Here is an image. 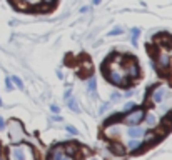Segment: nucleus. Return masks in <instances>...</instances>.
<instances>
[{
  "label": "nucleus",
  "mask_w": 172,
  "mask_h": 160,
  "mask_svg": "<svg viewBox=\"0 0 172 160\" xmlns=\"http://www.w3.org/2000/svg\"><path fill=\"white\" fill-rule=\"evenodd\" d=\"M144 115H145V112H144V109H134L130 110V112H127L125 115H124V122L127 123V125H139V123L144 120Z\"/></svg>",
  "instance_id": "f257e3e1"
},
{
  "label": "nucleus",
  "mask_w": 172,
  "mask_h": 160,
  "mask_svg": "<svg viewBox=\"0 0 172 160\" xmlns=\"http://www.w3.org/2000/svg\"><path fill=\"white\" fill-rule=\"evenodd\" d=\"M167 97V87L165 85H157L151 92V102L152 103H162L164 98Z\"/></svg>",
  "instance_id": "f03ea898"
},
{
  "label": "nucleus",
  "mask_w": 172,
  "mask_h": 160,
  "mask_svg": "<svg viewBox=\"0 0 172 160\" xmlns=\"http://www.w3.org/2000/svg\"><path fill=\"white\" fill-rule=\"evenodd\" d=\"M105 77L109 79V82H112V84H115V85L124 84V75H122V72H115V70H112V68H109V70L105 72Z\"/></svg>",
  "instance_id": "7ed1b4c3"
},
{
  "label": "nucleus",
  "mask_w": 172,
  "mask_h": 160,
  "mask_svg": "<svg viewBox=\"0 0 172 160\" xmlns=\"http://www.w3.org/2000/svg\"><path fill=\"white\" fill-rule=\"evenodd\" d=\"M49 157L50 159H55V160H62V159H72L70 155H69L67 152H65V148L62 147V145H59V147H55L54 150L49 152Z\"/></svg>",
  "instance_id": "20e7f679"
},
{
  "label": "nucleus",
  "mask_w": 172,
  "mask_h": 160,
  "mask_svg": "<svg viewBox=\"0 0 172 160\" xmlns=\"http://www.w3.org/2000/svg\"><path fill=\"white\" fill-rule=\"evenodd\" d=\"M27 147H29V145H17V147H13V150H12V157H13V159H17V160H24V159H27V157H29V153H25ZM29 159H30V157H29Z\"/></svg>",
  "instance_id": "39448f33"
},
{
  "label": "nucleus",
  "mask_w": 172,
  "mask_h": 160,
  "mask_svg": "<svg viewBox=\"0 0 172 160\" xmlns=\"http://www.w3.org/2000/svg\"><path fill=\"white\" fill-rule=\"evenodd\" d=\"M130 60V65L127 67V75H129V79H137L139 75H140V70H139V65L137 62H135L134 59H129Z\"/></svg>",
  "instance_id": "423d86ee"
},
{
  "label": "nucleus",
  "mask_w": 172,
  "mask_h": 160,
  "mask_svg": "<svg viewBox=\"0 0 172 160\" xmlns=\"http://www.w3.org/2000/svg\"><path fill=\"white\" fill-rule=\"evenodd\" d=\"M169 63H171V57H169L167 52L159 54V59H157V67H159L160 70H165V68H169Z\"/></svg>",
  "instance_id": "0eeeda50"
},
{
  "label": "nucleus",
  "mask_w": 172,
  "mask_h": 160,
  "mask_svg": "<svg viewBox=\"0 0 172 160\" xmlns=\"http://www.w3.org/2000/svg\"><path fill=\"white\" fill-rule=\"evenodd\" d=\"M144 128L139 125H130L129 128H127V137H130V139H139V137H142L144 135Z\"/></svg>",
  "instance_id": "6e6552de"
},
{
  "label": "nucleus",
  "mask_w": 172,
  "mask_h": 160,
  "mask_svg": "<svg viewBox=\"0 0 172 160\" xmlns=\"http://www.w3.org/2000/svg\"><path fill=\"white\" fill-rule=\"evenodd\" d=\"M87 92L92 95V97H97V80L94 79H90L89 80V84H87Z\"/></svg>",
  "instance_id": "1a4fd4ad"
},
{
  "label": "nucleus",
  "mask_w": 172,
  "mask_h": 160,
  "mask_svg": "<svg viewBox=\"0 0 172 160\" xmlns=\"http://www.w3.org/2000/svg\"><path fill=\"white\" fill-rule=\"evenodd\" d=\"M144 118H145V123L149 127H155V125H157V122H159V118L155 117L154 114H145V115H144Z\"/></svg>",
  "instance_id": "9d476101"
},
{
  "label": "nucleus",
  "mask_w": 172,
  "mask_h": 160,
  "mask_svg": "<svg viewBox=\"0 0 172 160\" xmlns=\"http://www.w3.org/2000/svg\"><path fill=\"white\" fill-rule=\"evenodd\" d=\"M140 147H142V143L139 142V140H135V139H132L129 143H127V150H129V152H135V150H139Z\"/></svg>",
  "instance_id": "9b49d317"
},
{
  "label": "nucleus",
  "mask_w": 172,
  "mask_h": 160,
  "mask_svg": "<svg viewBox=\"0 0 172 160\" xmlns=\"http://www.w3.org/2000/svg\"><path fill=\"white\" fill-rule=\"evenodd\" d=\"M110 150H112L114 153H117V155H124V153H125V148L122 147L120 143H112V145H110Z\"/></svg>",
  "instance_id": "f8f14e48"
},
{
  "label": "nucleus",
  "mask_w": 172,
  "mask_h": 160,
  "mask_svg": "<svg viewBox=\"0 0 172 160\" xmlns=\"http://www.w3.org/2000/svg\"><path fill=\"white\" fill-rule=\"evenodd\" d=\"M67 103H69V109H70L72 112H75V114H79V112H80L79 103H77V102L74 100V98H70V97H69V98H67Z\"/></svg>",
  "instance_id": "ddd939ff"
},
{
  "label": "nucleus",
  "mask_w": 172,
  "mask_h": 160,
  "mask_svg": "<svg viewBox=\"0 0 172 160\" xmlns=\"http://www.w3.org/2000/svg\"><path fill=\"white\" fill-rule=\"evenodd\" d=\"M144 142L145 143H151V142H154L155 139H157V135H155V132H144Z\"/></svg>",
  "instance_id": "4468645a"
},
{
  "label": "nucleus",
  "mask_w": 172,
  "mask_h": 160,
  "mask_svg": "<svg viewBox=\"0 0 172 160\" xmlns=\"http://www.w3.org/2000/svg\"><path fill=\"white\" fill-rule=\"evenodd\" d=\"M105 135H107V137H117V135H119V127L105 128Z\"/></svg>",
  "instance_id": "2eb2a0df"
},
{
  "label": "nucleus",
  "mask_w": 172,
  "mask_h": 160,
  "mask_svg": "<svg viewBox=\"0 0 172 160\" xmlns=\"http://www.w3.org/2000/svg\"><path fill=\"white\" fill-rule=\"evenodd\" d=\"M63 148H65V152H67V153H69L70 157H74V155H75V150H77V147H75V145L69 143V145H65Z\"/></svg>",
  "instance_id": "dca6fc26"
},
{
  "label": "nucleus",
  "mask_w": 172,
  "mask_h": 160,
  "mask_svg": "<svg viewBox=\"0 0 172 160\" xmlns=\"http://www.w3.org/2000/svg\"><path fill=\"white\" fill-rule=\"evenodd\" d=\"M10 80L13 82V85H17L18 89H24V82L20 80V77H17V75H13V77H10Z\"/></svg>",
  "instance_id": "f3484780"
},
{
  "label": "nucleus",
  "mask_w": 172,
  "mask_h": 160,
  "mask_svg": "<svg viewBox=\"0 0 172 160\" xmlns=\"http://www.w3.org/2000/svg\"><path fill=\"white\" fill-rule=\"evenodd\" d=\"M139 34H140V30H139V29H132V45H134V47H137V37H139Z\"/></svg>",
  "instance_id": "a211bd4d"
},
{
  "label": "nucleus",
  "mask_w": 172,
  "mask_h": 160,
  "mask_svg": "<svg viewBox=\"0 0 172 160\" xmlns=\"http://www.w3.org/2000/svg\"><path fill=\"white\" fill-rule=\"evenodd\" d=\"M135 107L137 105H135L134 102H127L125 105H124V114H127V112H130V110H134Z\"/></svg>",
  "instance_id": "6ab92c4d"
},
{
  "label": "nucleus",
  "mask_w": 172,
  "mask_h": 160,
  "mask_svg": "<svg viewBox=\"0 0 172 160\" xmlns=\"http://www.w3.org/2000/svg\"><path fill=\"white\" fill-rule=\"evenodd\" d=\"M122 32H124V30H122L120 27H117V29H112V30H110L109 35H110V37H114V35H120Z\"/></svg>",
  "instance_id": "aec40b11"
},
{
  "label": "nucleus",
  "mask_w": 172,
  "mask_h": 160,
  "mask_svg": "<svg viewBox=\"0 0 172 160\" xmlns=\"http://www.w3.org/2000/svg\"><path fill=\"white\" fill-rule=\"evenodd\" d=\"M5 87H7V90H13V82L10 80V77L5 79Z\"/></svg>",
  "instance_id": "412c9836"
},
{
  "label": "nucleus",
  "mask_w": 172,
  "mask_h": 160,
  "mask_svg": "<svg viewBox=\"0 0 172 160\" xmlns=\"http://www.w3.org/2000/svg\"><path fill=\"white\" fill-rule=\"evenodd\" d=\"M67 132H70L72 135H77V134H79V130H77L75 127H72V125H67Z\"/></svg>",
  "instance_id": "4be33fe9"
},
{
  "label": "nucleus",
  "mask_w": 172,
  "mask_h": 160,
  "mask_svg": "<svg viewBox=\"0 0 172 160\" xmlns=\"http://www.w3.org/2000/svg\"><path fill=\"white\" fill-rule=\"evenodd\" d=\"M107 107H109V103H102V107L99 109V114H104L105 110H107Z\"/></svg>",
  "instance_id": "5701e85b"
},
{
  "label": "nucleus",
  "mask_w": 172,
  "mask_h": 160,
  "mask_svg": "<svg viewBox=\"0 0 172 160\" xmlns=\"http://www.w3.org/2000/svg\"><path fill=\"white\" fill-rule=\"evenodd\" d=\"M50 110L54 112V114H59V112H60V109L57 105H50Z\"/></svg>",
  "instance_id": "b1692460"
},
{
  "label": "nucleus",
  "mask_w": 172,
  "mask_h": 160,
  "mask_svg": "<svg viewBox=\"0 0 172 160\" xmlns=\"http://www.w3.org/2000/svg\"><path fill=\"white\" fill-rule=\"evenodd\" d=\"M120 98V93H114L112 95V100H119Z\"/></svg>",
  "instance_id": "393cba45"
},
{
  "label": "nucleus",
  "mask_w": 172,
  "mask_h": 160,
  "mask_svg": "<svg viewBox=\"0 0 172 160\" xmlns=\"http://www.w3.org/2000/svg\"><path fill=\"white\" fill-rule=\"evenodd\" d=\"M5 127V122H4V118H0V130Z\"/></svg>",
  "instance_id": "a878e982"
},
{
  "label": "nucleus",
  "mask_w": 172,
  "mask_h": 160,
  "mask_svg": "<svg viewBox=\"0 0 172 160\" xmlns=\"http://www.w3.org/2000/svg\"><path fill=\"white\" fill-rule=\"evenodd\" d=\"M52 120H54V122H60V120H62V118H60V117H57V115H55V117L52 118Z\"/></svg>",
  "instance_id": "bb28decb"
},
{
  "label": "nucleus",
  "mask_w": 172,
  "mask_h": 160,
  "mask_svg": "<svg viewBox=\"0 0 172 160\" xmlns=\"http://www.w3.org/2000/svg\"><path fill=\"white\" fill-rule=\"evenodd\" d=\"M100 2H102V0H92V4H94V5H99Z\"/></svg>",
  "instance_id": "cd10ccee"
},
{
  "label": "nucleus",
  "mask_w": 172,
  "mask_h": 160,
  "mask_svg": "<svg viewBox=\"0 0 172 160\" xmlns=\"http://www.w3.org/2000/svg\"><path fill=\"white\" fill-rule=\"evenodd\" d=\"M44 2H45V4H54L55 0H44Z\"/></svg>",
  "instance_id": "c85d7f7f"
},
{
  "label": "nucleus",
  "mask_w": 172,
  "mask_h": 160,
  "mask_svg": "<svg viewBox=\"0 0 172 160\" xmlns=\"http://www.w3.org/2000/svg\"><path fill=\"white\" fill-rule=\"evenodd\" d=\"M169 70H171V75H172V63H169Z\"/></svg>",
  "instance_id": "c756f323"
},
{
  "label": "nucleus",
  "mask_w": 172,
  "mask_h": 160,
  "mask_svg": "<svg viewBox=\"0 0 172 160\" xmlns=\"http://www.w3.org/2000/svg\"><path fill=\"white\" fill-rule=\"evenodd\" d=\"M0 105H2V98H0Z\"/></svg>",
  "instance_id": "7c9ffc66"
},
{
  "label": "nucleus",
  "mask_w": 172,
  "mask_h": 160,
  "mask_svg": "<svg viewBox=\"0 0 172 160\" xmlns=\"http://www.w3.org/2000/svg\"><path fill=\"white\" fill-rule=\"evenodd\" d=\"M25 2H32V0H25Z\"/></svg>",
  "instance_id": "2f4dec72"
}]
</instances>
